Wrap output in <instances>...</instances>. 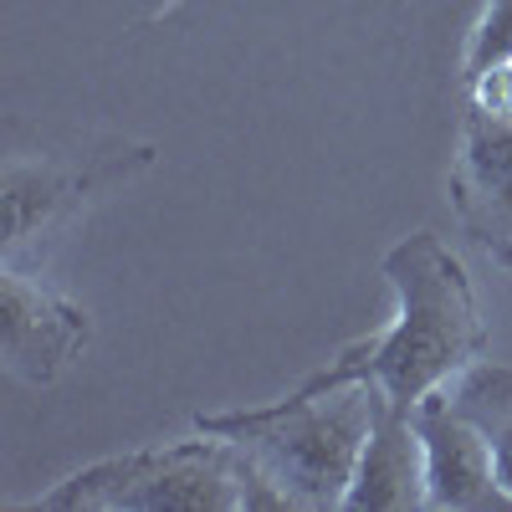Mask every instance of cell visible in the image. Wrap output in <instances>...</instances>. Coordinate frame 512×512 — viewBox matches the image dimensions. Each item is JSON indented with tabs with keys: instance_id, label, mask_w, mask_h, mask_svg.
<instances>
[{
	"instance_id": "cell-10",
	"label": "cell",
	"mask_w": 512,
	"mask_h": 512,
	"mask_svg": "<svg viewBox=\"0 0 512 512\" xmlns=\"http://www.w3.org/2000/svg\"><path fill=\"white\" fill-rule=\"evenodd\" d=\"M507 62H512V0H487V11H482L472 41H466V62H461L466 88L482 82L487 72L507 67Z\"/></svg>"
},
{
	"instance_id": "cell-3",
	"label": "cell",
	"mask_w": 512,
	"mask_h": 512,
	"mask_svg": "<svg viewBox=\"0 0 512 512\" xmlns=\"http://www.w3.org/2000/svg\"><path fill=\"white\" fill-rule=\"evenodd\" d=\"M36 512H287V497L262 477L236 441H200L108 456L57 482Z\"/></svg>"
},
{
	"instance_id": "cell-4",
	"label": "cell",
	"mask_w": 512,
	"mask_h": 512,
	"mask_svg": "<svg viewBox=\"0 0 512 512\" xmlns=\"http://www.w3.org/2000/svg\"><path fill=\"white\" fill-rule=\"evenodd\" d=\"M451 210L461 231L512 272V113L466 108L451 159Z\"/></svg>"
},
{
	"instance_id": "cell-9",
	"label": "cell",
	"mask_w": 512,
	"mask_h": 512,
	"mask_svg": "<svg viewBox=\"0 0 512 512\" xmlns=\"http://www.w3.org/2000/svg\"><path fill=\"white\" fill-rule=\"evenodd\" d=\"M451 400H456V410L487 436L492 461H497V482H502V492L512 497V364L477 359L472 369L456 374Z\"/></svg>"
},
{
	"instance_id": "cell-8",
	"label": "cell",
	"mask_w": 512,
	"mask_h": 512,
	"mask_svg": "<svg viewBox=\"0 0 512 512\" xmlns=\"http://www.w3.org/2000/svg\"><path fill=\"white\" fill-rule=\"evenodd\" d=\"M103 175L108 169H57V164L11 159L6 175H0V195H6V262H16L31 236L62 226Z\"/></svg>"
},
{
	"instance_id": "cell-5",
	"label": "cell",
	"mask_w": 512,
	"mask_h": 512,
	"mask_svg": "<svg viewBox=\"0 0 512 512\" xmlns=\"http://www.w3.org/2000/svg\"><path fill=\"white\" fill-rule=\"evenodd\" d=\"M93 318L77 303L41 287L16 262L0 267V359L21 384H57L62 369L88 349Z\"/></svg>"
},
{
	"instance_id": "cell-6",
	"label": "cell",
	"mask_w": 512,
	"mask_h": 512,
	"mask_svg": "<svg viewBox=\"0 0 512 512\" xmlns=\"http://www.w3.org/2000/svg\"><path fill=\"white\" fill-rule=\"evenodd\" d=\"M410 420L425 446V507L431 512H512V497L497 482L487 436L456 410L446 384L425 395L410 410Z\"/></svg>"
},
{
	"instance_id": "cell-11",
	"label": "cell",
	"mask_w": 512,
	"mask_h": 512,
	"mask_svg": "<svg viewBox=\"0 0 512 512\" xmlns=\"http://www.w3.org/2000/svg\"><path fill=\"white\" fill-rule=\"evenodd\" d=\"M472 103L477 108H492V113H512V62L507 67H497V72H487L482 82H472Z\"/></svg>"
},
{
	"instance_id": "cell-7",
	"label": "cell",
	"mask_w": 512,
	"mask_h": 512,
	"mask_svg": "<svg viewBox=\"0 0 512 512\" xmlns=\"http://www.w3.org/2000/svg\"><path fill=\"white\" fill-rule=\"evenodd\" d=\"M354 512H415L425 507V446L410 410L390 405L379 395L374 431L359 451V472L344 497Z\"/></svg>"
},
{
	"instance_id": "cell-1",
	"label": "cell",
	"mask_w": 512,
	"mask_h": 512,
	"mask_svg": "<svg viewBox=\"0 0 512 512\" xmlns=\"http://www.w3.org/2000/svg\"><path fill=\"white\" fill-rule=\"evenodd\" d=\"M384 277L400 297L395 323L313 369L308 384L369 379L390 405L415 410L431 390L487 354V323L477 313L466 267L436 231H415L384 251Z\"/></svg>"
},
{
	"instance_id": "cell-2",
	"label": "cell",
	"mask_w": 512,
	"mask_h": 512,
	"mask_svg": "<svg viewBox=\"0 0 512 512\" xmlns=\"http://www.w3.org/2000/svg\"><path fill=\"white\" fill-rule=\"evenodd\" d=\"M379 390L369 379L344 384H297L277 405L200 415L195 431L236 441L262 477L287 497V507H344L359 451L374 431Z\"/></svg>"
}]
</instances>
